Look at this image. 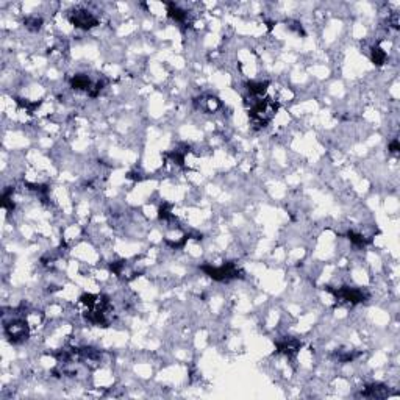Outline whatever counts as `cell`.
I'll return each instance as SVG.
<instances>
[{
	"mask_svg": "<svg viewBox=\"0 0 400 400\" xmlns=\"http://www.w3.org/2000/svg\"><path fill=\"white\" fill-rule=\"evenodd\" d=\"M69 20L75 28L91 30L99 25V19L94 16V13L88 11L85 8H75L69 13Z\"/></svg>",
	"mask_w": 400,
	"mask_h": 400,
	"instance_id": "4",
	"label": "cell"
},
{
	"mask_svg": "<svg viewBox=\"0 0 400 400\" xmlns=\"http://www.w3.org/2000/svg\"><path fill=\"white\" fill-rule=\"evenodd\" d=\"M347 236H349V239H350V243L353 244V246H356V247H364L366 244H367V241H366V238L361 235V233H358V231H349V233H347Z\"/></svg>",
	"mask_w": 400,
	"mask_h": 400,
	"instance_id": "10",
	"label": "cell"
},
{
	"mask_svg": "<svg viewBox=\"0 0 400 400\" xmlns=\"http://www.w3.org/2000/svg\"><path fill=\"white\" fill-rule=\"evenodd\" d=\"M327 291H330L336 300L339 302H345L350 305H356V303H363L367 299L366 291L360 289V288H350V286H342V288H327Z\"/></svg>",
	"mask_w": 400,
	"mask_h": 400,
	"instance_id": "3",
	"label": "cell"
},
{
	"mask_svg": "<svg viewBox=\"0 0 400 400\" xmlns=\"http://www.w3.org/2000/svg\"><path fill=\"white\" fill-rule=\"evenodd\" d=\"M30 325L27 322V319H13L11 322H5V334L6 338L11 341L13 344H19L24 342L28 334H30Z\"/></svg>",
	"mask_w": 400,
	"mask_h": 400,
	"instance_id": "1",
	"label": "cell"
},
{
	"mask_svg": "<svg viewBox=\"0 0 400 400\" xmlns=\"http://www.w3.org/2000/svg\"><path fill=\"white\" fill-rule=\"evenodd\" d=\"M167 14H169V17L174 19L175 22H185L188 17V13L177 3H167Z\"/></svg>",
	"mask_w": 400,
	"mask_h": 400,
	"instance_id": "8",
	"label": "cell"
},
{
	"mask_svg": "<svg viewBox=\"0 0 400 400\" xmlns=\"http://www.w3.org/2000/svg\"><path fill=\"white\" fill-rule=\"evenodd\" d=\"M41 25H43V20H41L39 17H36V16H33V17H27V19H25V27L30 28V30H33V31L39 30Z\"/></svg>",
	"mask_w": 400,
	"mask_h": 400,
	"instance_id": "11",
	"label": "cell"
},
{
	"mask_svg": "<svg viewBox=\"0 0 400 400\" xmlns=\"http://www.w3.org/2000/svg\"><path fill=\"white\" fill-rule=\"evenodd\" d=\"M361 396L363 397H372V399H383L388 396V389L383 385H371L364 389V393Z\"/></svg>",
	"mask_w": 400,
	"mask_h": 400,
	"instance_id": "7",
	"label": "cell"
},
{
	"mask_svg": "<svg viewBox=\"0 0 400 400\" xmlns=\"http://www.w3.org/2000/svg\"><path fill=\"white\" fill-rule=\"evenodd\" d=\"M202 270L216 281H230L239 277V269L233 263H225L222 266H202Z\"/></svg>",
	"mask_w": 400,
	"mask_h": 400,
	"instance_id": "2",
	"label": "cell"
},
{
	"mask_svg": "<svg viewBox=\"0 0 400 400\" xmlns=\"http://www.w3.org/2000/svg\"><path fill=\"white\" fill-rule=\"evenodd\" d=\"M371 60L375 66H383L386 63V52L383 49H380L378 46L371 49Z\"/></svg>",
	"mask_w": 400,
	"mask_h": 400,
	"instance_id": "9",
	"label": "cell"
},
{
	"mask_svg": "<svg viewBox=\"0 0 400 400\" xmlns=\"http://www.w3.org/2000/svg\"><path fill=\"white\" fill-rule=\"evenodd\" d=\"M400 150V145H399V141L394 139L391 144H389V152H393V153H397Z\"/></svg>",
	"mask_w": 400,
	"mask_h": 400,
	"instance_id": "12",
	"label": "cell"
},
{
	"mask_svg": "<svg viewBox=\"0 0 400 400\" xmlns=\"http://www.w3.org/2000/svg\"><path fill=\"white\" fill-rule=\"evenodd\" d=\"M302 347V342L299 339H294V338H286L283 339L281 342L277 344V349L280 353H285L286 356H292L296 355Z\"/></svg>",
	"mask_w": 400,
	"mask_h": 400,
	"instance_id": "6",
	"label": "cell"
},
{
	"mask_svg": "<svg viewBox=\"0 0 400 400\" xmlns=\"http://www.w3.org/2000/svg\"><path fill=\"white\" fill-rule=\"evenodd\" d=\"M92 80L89 78L88 73H77L70 78V88L75 91H85L86 94L89 92L91 86H92Z\"/></svg>",
	"mask_w": 400,
	"mask_h": 400,
	"instance_id": "5",
	"label": "cell"
}]
</instances>
